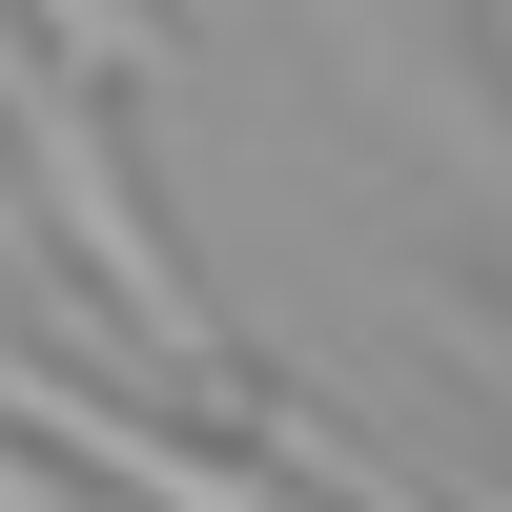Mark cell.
I'll list each match as a JSON object with an SVG mask.
<instances>
[{
    "label": "cell",
    "mask_w": 512,
    "mask_h": 512,
    "mask_svg": "<svg viewBox=\"0 0 512 512\" xmlns=\"http://www.w3.org/2000/svg\"><path fill=\"white\" fill-rule=\"evenodd\" d=\"M267 451H287V472H328V492H349V512H431V492L390 472V451L349 431V410H308V390H267Z\"/></svg>",
    "instance_id": "obj_3"
},
{
    "label": "cell",
    "mask_w": 512,
    "mask_h": 512,
    "mask_svg": "<svg viewBox=\"0 0 512 512\" xmlns=\"http://www.w3.org/2000/svg\"><path fill=\"white\" fill-rule=\"evenodd\" d=\"M0 287H21V308H41V328H82V390H103V349H123V328H103V308H82V287H62V267H41V226H21V185H0Z\"/></svg>",
    "instance_id": "obj_4"
},
{
    "label": "cell",
    "mask_w": 512,
    "mask_h": 512,
    "mask_svg": "<svg viewBox=\"0 0 512 512\" xmlns=\"http://www.w3.org/2000/svg\"><path fill=\"white\" fill-rule=\"evenodd\" d=\"M431 328H451V349L492 369V410H512V328H492V308H431Z\"/></svg>",
    "instance_id": "obj_5"
},
{
    "label": "cell",
    "mask_w": 512,
    "mask_h": 512,
    "mask_svg": "<svg viewBox=\"0 0 512 512\" xmlns=\"http://www.w3.org/2000/svg\"><path fill=\"white\" fill-rule=\"evenodd\" d=\"M0 512H82V492H62V472H41V451H0Z\"/></svg>",
    "instance_id": "obj_6"
},
{
    "label": "cell",
    "mask_w": 512,
    "mask_h": 512,
    "mask_svg": "<svg viewBox=\"0 0 512 512\" xmlns=\"http://www.w3.org/2000/svg\"><path fill=\"white\" fill-rule=\"evenodd\" d=\"M41 21V62L82 82V103H103V82H185V21H164V0H21Z\"/></svg>",
    "instance_id": "obj_2"
},
{
    "label": "cell",
    "mask_w": 512,
    "mask_h": 512,
    "mask_svg": "<svg viewBox=\"0 0 512 512\" xmlns=\"http://www.w3.org/2000/svg\"><path fill=\"white\" fill-rule=\"evenodd\" d=\"M472 21H492V41H512V0H472Z\"/></svg>",
    "instance_id": "obj_7"
},
{
    "label": "cell",
    "mask_w": 512,
    "mask_h": 512,
    "mask_svg": "<svg viewBox=\"0 0 512 512\" xmlns=\"http://www.w3.org/2000/svg\"><path fill=\"white\" fill-rule=\"evenodd\" d=\"M0 431H21L41 472H82V492H123V512H287V492H246L226 451H185V431H144L123 390H82L62 349H0Z\"/></svg>",
    "instance_id": "obj_1"
}]
</instances>
